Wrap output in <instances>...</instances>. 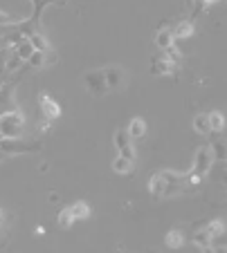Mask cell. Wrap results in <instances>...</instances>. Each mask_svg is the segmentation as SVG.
Instances as JSON below:
<instances>
[{"label": "cell", "mask_w": 227, "mask_h": 253, "mask_svg": "<svg viewBox=\"0 0 227 253\" xmlns=\"http://www.w3.org/2000/svg\"><path fill=\"white\" fill-rule=\"evenodd\" d=\"M23 112L20 110H7L0 115V137L2 139H16L23 134Z\"/></svg>", "instance_id": "6da1fadb"}, {"label": "cell", "mask_w": 227, "mask_h": 253, "mask_svg": "<svg viewBox=\"0 0 227 253\" xmlns=\"http://www.w3.org/2000/svg\"><path fill=\"white\" fill-rule=\"evenodd\" d=\"M0 150L5 155H25V153H36L41 150V143L36 141H25V139H0Z\"/></svg>", "instance_id": "7a4b0ae2"}, {"label": "cell", "mask_w": 227, "mask_h": 253, "mask_svg": "<svg viewBox=\"0 0 227 253\" xmlns=\"http://www.w3.org/2000/svg\"><path fill=\"white\" fill-rule=\"evenodd\" d=\"M83 83H86V87L95 96H102V94H106V92H108V83H106V77H104V70L88 72L86 79H83Z\"/></svg>", "instance_id": "3957f363"}, {"label": "cell", "mask_w": 227, "mask_h": 253, "mask_svg": "<svg viewBox=\"0 0 227 253\" xmlns=\"http://www.w3.org/2000/svg\"><path fill=\"white\" fill-rule=\"evenodd\" d=\"M212 166H214V157H212L209 146H200L196 150V157H193V170L205 177L207 172H212Z\"/></svg>", "instance_id": "277c9868"}, {"label": "cell", "mask_w": 227, "mask_h": 253, "mask_svg": "<svg viewBox=\"0 0 227 253\" xmlns=\"http://www.w3.org/2000/svg\"><path fill=\"white\" fill-rule=\"evenodd\" d=\"M39 103H41V110H43L45 119L54 121V119H58V117H61V105H58L54 99H50L45 92H41V94H39Z\"/></svg>", "instance_id": "5b68a950"}, {"label": "cell", "mask_w": 227, "mask_h": 253, "mask_svg": "<svg viewBox=\"0 0 227 253\" xmlns=\"http://www.w3.org/2000/svg\"><path fill=\"white\" fill-rule=\"evenodd\" d=\"M151 74H155V77L175 74V63H169L167 58H153V61H151Z\"/></svg>", "instance_id": "8992f818"}, {"label": "cell", "mask_w": 227, "mask_h": 253, "mask_svg": "<svg viewBox=\"0 0 227 253\" xmlns=\"http://www.w3.org/2000/svg\"><path fill=\"white\" fill-rule=\"evenodd\" d=\"M104 77H106L108 90H119L121 83H124V70H119V67H106Z\"/></svg>", "instance_id": "52a82bcc"}, {"label": "cell", "mask_w": 227, "mask_h": 253, "mask_svg": "<svg viewBox=\"0 0 227 253\" xmlns=\"http://www.w3.org/2000/svg\"><path fill=\"white\" fill-rule=\"evenodd\" d=\"M165 191H167V182L160 177V172H155L153 177H151L149 182V193L151 197H155V200H160V197H165Z\"/></svg>", "instance_id": "ba28073f"}, {"label": "cell", "mask_w": 227, "mask_h": 253, "mask_svg": "<svg viewBox=\"0 0 227 253\" xmlns=\"http://www.w3.org/2000/svg\"><path fill=\"white\" fill-rule=\"evenodd\" d=\"M128 137H133V139H140V137H144V132H146V121L144 119H140V117H135V119H131V124H128Z\"/></svg>", "instance_id": "9c48e42d"}, {"label": "cell", "mask_w": 227, "mask_h": 253, "mask_svg": "<svg viewBox=\"0 0 227 253\" xmlns=\"http://www.w3.org/2000/svg\"><path fill=\"white\" fill-rule=\"evenodd\" d=\"M173 43H175V39H173V32H171V29H160V32L155 34V45H158L160 49H167Z\"/></svg>", "instance_id": "30bf717a"}, {"label": "cell", "mask_w": 227, "mask_h": 253, "mask_svg": "<svg viewBox=\"0 0 227 253\" xmlns=\"http://www.w3.org/2000/svg\"><path fill=\"white\" fill-rule=\"evenodd\" d=\"M14 99H11V90L5 85H0V115L7 110H14Z\"/></svg>", "instance_id": "8fae6325"}, {"label": "cell", "mask_w": 227, "mask_h": 253, "mask_svg": "<svg viewBox=\"0 0 227 253\" xmlns=\"http://www.w3.org/2000/svg\"><path fill=\"white\" fill-rule=\"evenodd\" d=\"M207 124H209V132H221L223 126H225V117H223V112L214 110L207 115Z\"/></svg>", "instance_id": "7c38bea8"}, {"label": "cell", "mask_w": 227, "mask_h": 253, "mask_svg": "<svg viewBox=\"0 0 227 253\" xmlns=\"http://www.w3.org/2000/svg\"><path fill=\"white\" fill-rule=\"evenodd\" d=\"M27 41L32 43V47L39 49V52H48V49H50V43L45 41L43 34H39V32H32V34L27 36Z\"/></svg>", "instance_id": "4fadbf2b"}, {"label": "cell", "mask_w": 227, "mask_h": 253, "mask_svg": "<svg viewBox=\"0 0 227 253\" xmlns=\"http://www.w3.org/2000/svg\"><path fill=\"white\" fill-rule=\"evenodd\" d=\"M173 32V39H189V36H193V25L189 23V20H182V23L175 25V29H171Z\"/></svg>", "instance_id": "5bb4252c"}, {"label": "cell", "mask_w": 227, "mask_h": 253, "mask_svg": "<svg viewBox=\"0 0 227 253\" xmlns=\"http://www.w3.org/2000/svg\"><path fill=\"white\" fill-rule=\"evenodd\" d=\"M113 170L119 172V175H126V172L133 170V162L131 159H126V157H121V155H117L115 162H113Z\"/></svg>", "instance_id": "9a60e30c"}, {"label": "cell", "mask_w": 227, "mask_h": 253, "mask_svg": "<svg viewBox=\"0 0 227 253\" xmlns=\"http://www.w3.org/2000/svg\"><path fill=\"white\" fill-rule=\"evenodd\" d=\"M70 211H72L74 220H86L88 215H90V206H88L86 202H74V204L70 206Z\"/></svg>", "instance_id": "2e32d148"}, {"label": "cell", "mask_w": 227, "mask_h": 253, "mask_svg": "<svg viewBox=\"0 0 227 253\" xmlns=\"http://www.w3.org/2000/svg\"><path fill=\"white\" fill-rule=\"evenodd\" d=\"M191 242L196 244V247H200V249H209V244H212V235L207 233V231H196L193 233V238H191Z\"/></svg>", "instance_id": "e0dca14e"}, {"label": "cell", "mask_w": 227, "mask_h": 253, "mask_svg": "<svg viewBox=\"0 0 227 253\" xmlns=\"http://www.w3.org/2000/svg\"><path fill=\"white\" fill-rule=\"evenodd\" d=\"M160 177L167 182V186H180V184L184 182V175H178V172H173V170H162Z\"/></svg>", "instance_id": "ac0fdd59"}, {"label": "cell", "mask_w": 227, "mask_h": 253, "mask_svg": "<svg viewBox=\"0 0 227 253\" xmlns=\"http://www.w3.org/2000/svg\"><path fill=\"white\" fill-rule=\"evenodd\" d=\"M182 242H184V238H182V233H180V231H169V233H167V238H165V244L169 249H180V247H182Z\"/></svg>", "instance_id": "d6986e66"}, {"label": "cell", "mask_w": 227, "mask_h": 253, "mask_svg": "<svg viewBox=\"0 0 227 253\" xmlns=\"http://www.w3.org/2000/svg\"><path fill=\"white\" fill-rule=\"evenodd\" d=\"M57 222H58V226H61V229H70V226L74 224V215H72V211H70V209H63L61 213H58Z\"/></svg>", "instance_id": "ffe728a7"}, {"label": "cell", "mask_w": 227, "mask_h": 253, "mask_svg": "<svg viewBox=\"0 0 227 253\" xmlns=\"http://www.w3.org/2000/svg\"><path fill=\"white\" fill-rule=\"evenodd\" d=\"M193 130H196L198 134H209L207 115H196V117H193Z\"/></svg>", "instance_id": "44dd1931"}, {"label": "cell", "mask_w": 227, "mask_h": 253, "mask_svg": "<svg viewBox=\"0 0 227 253\" xmlns=\"http://www.w3.org/2000/svg\"><path fill=\"white\" fill-rule=\"evenodd\" d=\"M14 52H16V56H20V58H23V61H27V58L32 56V52H34V47H32V43H29V41L25 39L20 45H16V47H14Z\"/></svg>", "instance_id": "7402d4cb"}, {"label": "cell", "mask_w": 227, "mask_h": 253, "mask_svg": "<svg viewBox=\"0 0 227 253\" xmlns=\"http://www.w3.org/2000/svg\"><path fill=\"white\" fill-rule=\"evenodd\" d=\"M113 143H115L117 153H119L124 146H128V143H131V137H128V132H124V130H117L115 137H113Z\"/></svg>", "instance_id": "603a6c76"}, {"label": "cell", "mask_w": 227, "mask_h": 253, "mask_svg": "<svg viewBox=\"0 0 227 253\" xmlns=\"http://www.w3.org/2000/svg\"><path fill=\"white\" fill-rule=\"evenodd\" d=\"M205 231H207L209 235H221V233H225V222L223 220H214V222H207L205 224Z\"/></svg>", "instance_id": "cb8c5ba5"}, {"label": "cell", "mask_w": 227, "mask_h": 253, "mask_svg": "<svg viewBox=\"0 0 227 253\" xmlns=\"http://www.w3.org/2000/svg\"><path fill=\"white\" fill-rule=\"evenodd\" d=\"M209 150H212V157H214V162H225V143H221V141H216V143H212L209 146Z\"/></svg>", "instance_id": "d4e9b609"}, {"label": "cell", "mask_w": 227, "mask_h": 253, "mask_svg": "<svg viewBox=\"0 0 227 253\" xmlns=\"http://www.w3.org/2000/svg\"><path fill=\"white\" fill-rule=\"evenodd\" d=\"M27 63L32 67H43L45 65V52H39V49H34V52H32V56L27 58Z\"/></svg>", "instance_id": "484cf974"}, {"label": "cell", "mask_w": 227, "mask_h": 253, "mask_svg": "<svg viewBox=\"0 0 227 253\" xmlns=\"http://www.w3.org/2000/svg\"><path fill=\"white\" fill-rule=\"evenodd\" d=\"M165 52H167V56H165L167 61H169V63H175V65H178L180 58H182V54H180V49L175 47V45H169V47H167Z\"/></svg>", "instance_id": "4316f807"}, {"label": "cell", "mask_w": 227, "mask_h": 253, "mask_svg": "<svg viewBox=\"0 0 227 253\" xmlns=\"http://www.w3.org/2000/svg\"><path fill=\"white\" fill-rule=\"evenodd\" d=\"M184 182L191 184V186H198V184L203 182V175H198V172H196V170L191 168V170H189L187 175H184Z\"/></svg>", "instance_id": "83f0119b"}, {"label": "cell", "mask_w": 227, "mask_h": 253, "mask_svg": "<svg viewBox=\"0 0 227 253\" xmlns=\"http://www.w3.org/2000/svg\"><path fill=\"white\" fill-rule=\"evenodd\" d=\"M23 63H25L23 58L16 56V52H14V54H9V58H7V70H18Z\"/></svg>", "instance_id": "f1b7e54d"}, {"label": "cell", "mask_w": 227, "mask_h": 253, "mask_svg": "<svg viewBox=\"0 0 227 253\" xmlns=\"http://www.w3.org/2000/svg\"><path fill=\"white\" fill-rule=\"evenodd\" d=\"M9 49L11 47L0 49V74H5V72H7V58H9Z\"/></svg>", "instance_id": "f546056e"}, {"label": "cell", "mask_w": 227, "mask_h": 253, "mask_svg": "<svg viewBox=\"0 0 227 253\" xmlns=\"http://www.w3.org/2000/svg\"><path fill=\"white\" fill-rule=\"evenodd\" d=\"M119 155H121V157H126V159H131V162H135V148H133L131 143H128V146H124V148L119 150Z\"/></svg>", "instance_id": "4dcf8cb0"}, {"label": "cell", "mask_w": 227, "mask_h": 253, "mask_svg": "<svg viewBox=\"0 0 227 253\" xmlns=\"http://www.w3.org/2000/svg\"><path fill=\"white\" fill-rule=\"evenodd\" d=\"M14 23H20V18L5 14V11H0V25H14Z\"/></svg>", "instance_id": "1f68e13d"}, {"label": "cell", "mask_w": 227, "mask_h": 253, "mask_svg": "<svg viewBox=\"0 0 227 253\" xmlns=\"http://www.w3.org/2000/svg\"><path fill=\"white\" fill-rule=\"evenodd\" d=\"M48 63H50V65H52V63H57V54L50 52V49L45 52V65H48Z\"/></svg>", "instance_id": "d6a6232c"}, {"label": "cell", "mask_w": 227, "mask_h": 253, "mask_svg": "<svg viewBox=\"0 0 227 253\" xmlns=\"http://www.w3.org/2000/svg\"><path fill=\"white\" fill-rule=\"evenodd\" d=\"M198 5H209V2H216V0H196Z\"/></svg>", "instance_id": "836d02e7"}, {"label": "cell", "mask_w": 227, "mask_h": 253, "mask_svg": "<svg viewBox=\"0 0 227 253\" xmlns=\"http://www.w3.org/2000/svg\"><path fill=\"white\" fill-rule=\"evenodd\" d=\"M50 202H58V195H57V193H50Z\"/></svg>", "instance_id": "e575fe53"}, {"label": "cell", "mask_w": 227, "mask_h": 253, "mask_svg": "<svg viewBox=\"0 0 227 253\" xmlns=\"http://www.w3.org/2000/svg\"><path fill=\"white\" fill-rule=\"evenodd\" d=\"M2 220H5V215H2V211H0V224H2Z\"/></svg>", "instance_id": "d590c367"}, {"label": "cell", "mask_w": 227, "mask_h": 253, "mask_svg": "<svg viewBox=\"0 0 227 253\" xmlns=\"http://www.w3.org/2000/svg\"><path fill=\"white\" fill-rule=\"evenodd\" d=\"M2 159H5V153H2V150H0V162H2Z\"/></svg>", "instance_id": "8d00e7d4"}, {"label": "cell", "mask_w": 227, "mask_h": 253, "mask_svg": "<svg viewBox=\"0 0 227 253\" xmlns=\"http://www.w3.org/2000/svg\"><path fill=\"white\" fill-rule=\"evenodd\" d=\"M0 233H2V229H0Z\"/></svg>", "instance_id": "74e56055"}]
</instances>
